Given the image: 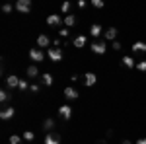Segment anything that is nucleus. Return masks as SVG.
I'll use <instances>...</instances> for the list:
<instances>
[{
    "mask_svg": "<svg viewBox=\"0 0 146 144\" xmlns=\"http://www.w3.org/2000/svg\"><path fill=\"white\" fill-rule=\"evenodd\" d=\"M92 51H94L96 55H103V53H105V41H96V43H92Z\"/></svg>",
    "mask_w": 146,
    "mask_h": 144,
    "instance_id": "423d86ee",
    "label": "nucleus"
},
{
    "mask_svg": "<svg viewBox=\"0 0 146 144\" xmlns=\"http://www.w3.org/2000/svg\"><path fill=\"white\" fill-rule=\"evenodd\" d=\"M70 10H72V2H70V0H64V2H62V6H60V12L68 14Z\"/></svg>",
    "mask_w": 146,
    "mask_h": 144,
    "instance_id": "4be33fe9",
    "label": "nucleus"
},
{
    "mask_svg": "<svg viewBox=\"0 0 146 144\" xmlns=\"http://www.w3.org/2000/svg\"><path fill=\"white\" fill-rule=\"evenodd\" d=\"M115 37H117V27H107V29H105V39H107V41H113V39H115Z\"/></svg>",
    "mask_w": 146,
    "mask_h": 144,
    "instance_id": "ddd939ff",
    "label": "nucleus"
},
{
    "mask_svg": "<svg viewBox=\"0 0 146 144\" xmlns=\"http://www.w3.org/2000/svg\"><path fill=\"white\" fill-rule=\"evenodd\" d=\"M62 18H60V16H58V14H51V16H49V18H47V25H49V27H58V25H62Z\"/></svg>",
    "mask_w": 146,
    "mask_h": 144,
    "instance_id": "f03ea898",
    "label": "nucleus"
},
{
    "mask_svg": "<svg viewBox=\"0 0 146 144\" xmlns=\"http://www.w3.org/2000/svg\"><path fill=\"white\" fill-rule=\"evenodd\" d=\"M0 101H2V103H6V101H10V94H8L6 90H2V92H0Z\"/></svg>",
    "mask_w": 146,
    "mask_h": 144,
    "instance_id": "5701e85b",
    "label": "nucleus"
},
{
    "mask_svg": "<svg viewBox=\"0 0 146 144\" xmlns=\"http://www.w3.org/2000/svg\"><path fill=\"white\" fill-rule=\"evenodd\" d=\"M25 74H27L29 78H37V76H39V70H37V66H33V64H31V66H27Z\"/></svg>",
    "mask_w": 146,
    "mask_h": 144,
    "instance_id": "a211bd4d",
    "label": "nucleus"
},
{
    "mask_svg": "<svg viewBox=\"0 0 146 144\" xmlns=\"http://www.w3.org/2000/svg\"><path fill=\"white\" fill-rule=\"evenodd\" d=\"M64 25H66V27H74V25H76V16L68 14L66 18H64Z\"/></svg>",
    "mask_w": 146,
    "mask_h": 144,
    "instance_id": "2eb2a0df",
    "label": "nucleus"
},
{
    "mask_svg": "<svg viewBox=\"0 0 146 144\" xmlns=\"http://www.w3.org/2000/svg\"><path fill=\"white\" fill-rule=\"evenodd\" d=\"M121 144H133V142H131V140H123Z\"/></svg>",
    "mask_w": 146,
    "mask_h": 144,
    "instance_id": "f704fd0d",
    "label": "nucleus"
},
{
    "mask_svg": "<svg viewBox=\"0 0 146 144\" xmlns=\"http://www.w3.org/2000/svg\"><path fill=\"white\" fill-rule=\"evenodd\" d=\"M90 33H92V37H100V33H101V25L100 23H94L90 27Z\"/></svg>",
    "mask_w": 146,
    "mask_h": 144,
    "instance_id": "6ab92c4d",
    "label": "nucleus"
},
{
    "mask_svg": "<svg viewBox=\"0 0 146 144\" xmlns=\"http://www.w3.org/2000/svg\"><path fill=\"white\" fill-rule=\"evenodd\" d=\"M6 84H8L10 88H18V84H20V78L16 76V74H10V76L6 78Z\"/></svg>",
    "mask_w": 146,
    "mask_h": 144,
    "instance_id": "f8f14e48",
    "label": "nucleus"
},
{
    "mask_svg": "<svg viewBox=\"0 0 146 144\" xmlns=\"http://www.w3.org/2000/svg\"><path fill=\"white\" fill-rule=\"evenodd\" d=\"M23 138H25V140H33L35 134L31 133V131H25V133H23Z\"/></svg>",
    "mask_w": 146,
    "mask_h": 144,
    "instance_id": "a878e982",
    "label": "nucleus"
},
{
    "mask_svg": "<svg viewBox=\"0 0 146 144\" xmlns=\"http://www.w3.org/2000/svg\"><path fill=\"white\" fill-rule=\"evenodd\" d=\"M47 56H49L51 60H55V62H58V60L62 58V51H60L58 47H51V49H49V53H47Z\"/></svg>",
    "mask_w": 146,
    "mask_h": 144,
    "instance_id": "7ed1b4c3",
    "label": "nucleus"
},
{
    "mask_svg": "<svg viewBox=\"0 0 146 144\" xmlns=\"http://www.w3.org/2000/svg\"><path fill=\"white\" fill-rule=\"evenodd\" d=\"M29 90L35 94V92H39V86H37V84H33V86H29Z\"/></svg>",
    "mask_w": 146,
    "mask_h": 144,
    "instance_id": "7c9ffc66",
    "label": "nucleus"
},
{
    "mask_svg": "<svg viewBox=\"0 0 146 144\" xmlns=\"http://www.w3.org/2000/svg\"><path fill=\"white\" fill-rule=\"evenodd\" d=\"M121 60H123V64L127 68H135V58H133V56H123Z\"/></svg>",
    "mask_w": 146,
    "mask_h": 144,
    "instance_id": "aec40b11",
    "label": "nucleus"
},
{
    "mask_svg": "<svg viewBox=\"0 0 146 144\" xmlns=\"http://www.w3.org/2000/svg\"><path fill=\"white\" fill-rule=\"evenodd\" d=\"M133 51L135 53H146V43L144 41H135L133 43Z\"/></svg>",
    "mask_w": 146,
    "mask_h": 144,
    "instance_id": "9b49d317",
    "label": "nucleus"
},
{
    "mask_svg": "<svg viewBox=\"0 0 146 144\" xmlns=\"http://www.w3.org/2000/svg\"><path fill=\"white\" fill-rule=\"evenodd\" d=\"M45 144H60V136L56 133H49L45 136Z\"/></svg>",
    "mask_w": 146,
    "mask_h": 144,
    "instance_id": "6e6552de",
    "label": "nucleus"
},
{
    "mask_svg": "<svg viewBox=\"0 0 146 144\" xmlns=\"http://www.w3.org/2000/svg\"><path fill=\"white\" fill-rule=\"evenodd\" d=\"M14 10H18L20 14H27L31 10V0H16V8Z\"/></svg>",
    "mask_w": 146,
    "mask_h": 144,
    "instance_id": "f257e3e1",
    "label": "nucleus"
},
{
    "mask_svg": "<svg viewBox=\"0 0 146 144\" xmlns=\"http://www.w3.org/2000/svg\"><path fill=\"white\" fill-rule=\"evenodd\" d=\"M18 88H20V90H27L29 86H27V82H25V80H20V84H18Z\"/></svg>",
    "mask_w": 146,
    "mask_h": 144,
    "instance_id": "cd10ccee",
    "label": "nucleus"
},
{
    "mask_svg": "<svg viewBox=\"0 0 146 144\" xmlns=\"http://www.w3.org/2000/svg\"><path fill=\"white\" fill-rule=\"evenodd\" d=\"M113 49H115V51H121V43H119V41H113Z\"/></svg>",
    "mask_w": 146,
    "mask_h": 144,
    "instance_id": "c756f323",
    "label": "nucleus"
},
{
    "mask_svg": "<svg viewBox=\"0 0 146 144\" xmlns=\"http://www.w3.org/2000/svg\"><path fill=\"white\" fill-rule=\"evenodd\" d=\"M29 58L35 60V62H43L45 55H43V51H41V49H31V51H29Z\"/></svg>",
    "mask_w": 146,
    "mask_h": 144,
    "instance_id": "20e7f679",
    "label": "nucleus"
},
{
    "mask_svg": "<svg viewBox=\"0 0 146 144\" xmlns=\"http://www.w3.org/2000/svg\"><path fill=\"white\" fill-rule=\"evenodd\" d=\"M136 144H146V136H142V138H138V140H136Z\"/></svg>",
    "mask_w": 146,
    "mask_h": 144,
    "instance_id": "473e14b6",
    "label": "nucleus"
},
{
    "mask_svg": "<svg viewBox=\"0 0 146 144\" xmlns=\"http://www.w3.org/2000/svg\"><path fill=\"white\" fill-rule=\"evenodd\" d=\"M96 80H98V78H96V74H94V72H86V74H84V84H86L88 88L96 84Z\"/></svg>",
    "mask_w": 146,
    "mask_h": 144,
    "instance_id": "1a4fd4ad",
    "label": "nucleus"
},
{
    "mask_svg": "<svg viewBox=\"0 0 146 144\" xmlns=\"http://www.w3.org/2000/svg\"><path fill=\"white\" fill-rule=\"evenodd\" d=\"M96 144H107V140H96Z\"/></svg>",
    "mask_w": 146,
    "mask_h": 144,
    "instance_id": "72a5a7b5",
    "label": "nucleus"
},
{
    "mask_svg": "<svg viewBox=\"0 0 146 144\" xmlns=\"http://www.w3.org/2000/svg\"><path fill=\"white\" fill-rule=\"evenodd\" d=\"M66 35H68V29H66V27H64V29H60V37H66Z\"/></svg>",
    "mask_w": 146,
    "mask_h": 144,
    "instance_id": "2f4dec72",
    "label": "nucleus"
},
{
    "mask_svg": "<svg viewBox=\"0 0 146 144\" xmlns=\"http://www.w3.org/2000/svg\"><path fill=\"white\" fill-rule=\"evenodd\" d=\"M136 68H138L140 72H146V60H140V62L136 64Z\"/></svg>",
    "mask_w": 146,
    "mask_h": 144,
    "instance_id": "bb28decb",
    "label": "nucleus"
},
{
    "mask_svg": "<svg viewBox=\"0 0 146 144\" xmlns=\"http://www.w3.org/2000/svg\"><path fill=\"white\" fill-rule=\"evenodd\" d=\"M58 115H60L62 119H70V117H72V107H70V105H60V107H58Z\"/></svg>",
    "mask_w": 146,
    "mask_h": 144,
    "instance_id": "0eeeda50",
    "label": "nucleus"
},
{
    "mask_svg": "<svg viewBox=\"0 0 146 144\" xmlns=\"http://www.w3.org/2000/svg\"><path fill=\"white\" fill-rule=\"evenodd\" d=\"M14 115H16V109H14V107H4V109L0 111V119H2V121H8Z\"/></svg>",
    "mask_w": 146,
    "mask_h": 144,
    "instance_id": "39448f33",
    "label": "nucleus"
},
{
    "mask_svg": "<svg viewBox=\"0 0 146 144\" xmlns=\"http://www.w3.org/2000/svg\"><path fill=\"white\" fill-rule=\"evenodd\" d=\"M49 43H51V39H49L45 33H41L39 37H37V45H39L41 49H43V47H49Z\"/></svg>",
    "mask_w": 146,
    "mask_h": 144,
    "instance_id": "4468645a",
    "label": "nucleus"
},
{
    "mask_svg": "<svg viewBox=\"0 0 146 144\" xmlns=\"http://www.w3.org/2000/svg\"><path fill=\"white\" fill-rule=\"evenodd\" d=\"M53 127H55V119H51V117H47L45 121H43V129L51 133V131H53Z\"/></svg>",
    "mask_w": 146,
    "mask_h": 144,
    "instance_id": "dca6fc26",
    "label": "nucleus"
},
{
    "mask_svg": "<svg viewBox=\"0 0 146 144\" xmlns=\"http://www.w3.org/2000/svg\"><path fill=\"white\" fill-rule=\"evenodd\" d=\"M90 4H92V6H96V8H103L105 2H103V0H90Z\"/></svg>",
    "mask_w": 146,
    "mask_h": 144,
    "instance_id": "b1692460",
    "label": "nucleus"
},
{
    "mask_svg": "<svg viewBox=\"0 0 146 144\" xmlns=\"http://www.w3.org/2000/svg\"><path fill=\"white\" fill-rule=\"evenodd\" d=\"M41 82H43L45 86H51V84H53V76H51L49 72H43V76H41Z\"/></svg>",
    "mask_w": 146,
    "mask_h": 144,
    "instance_id": "412c9836",
    "label": "nucleus"
},
{
    "mask_svg": "<svg viewBox=\"0 0 146 144\" xmlns=\"http://www.w3.org/2000/svg\"><path fill=\"white\" fill-rule=\"evenodd\" d=\"M2 12H4V14H10V12H12V6H10V4H4V6H2Z\"/></svg>",
    "mask_w": 146,
    "mask_h": 144,
    "instance_id": "c85d7f7f",
    "label": "nucleus"
},
{
    "mask_svg": "<svg viewBox=\"0 0 146 144\" xmlns=\"http://www.w3.org/2000/svg\"><path fill=\"white\" fill-rule=\"evenodd\" d=\"M86 41H88V39H86V35H78V37H74V47H84V45H86Z\"/></svg>",
    "mask_w": 146,
    "mask_h": 144,
    "instance_id": "f3484780",
    "label": "nucleus"
},
{
    "mask_svg": "<svg viewBox=\"0 0 146 144\" xmlns=\"http://www.w3.org/2000/svg\"><path fill=\"white\" fill-rule=\"evenodd\" d=\"M20 142H22V138H20L18 134H12L10 136V144H20Z\"/></svg>",
    "mask_w": 146,
    "mask_h": 144,
    "instance_id": "393cba45",
    "label": "nucleus"
},
{
    "mask_svg": "<svg viewBox=\"0 0 146 144\" xmlns=\"http://www.w3.org/2000/svg\"><path fill=\"white\" fill-rule=\"evenodd\" d=\"M64 98L66 100H76L78 98V90L76 88H64Z\"/></svg>",
    "mask_w": 146,
    "mask_h": 144,
    "instance_id": "9d476101",
    "label": "nucleus"
}]
</instances>
